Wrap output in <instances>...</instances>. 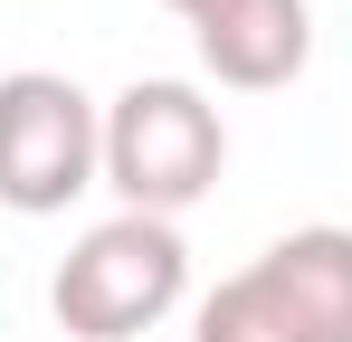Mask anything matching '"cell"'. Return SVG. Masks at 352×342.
<instances>
[{"instance_id":"obj_4","label":"cell","mask_w":352,"mask_h":342,"mask_svg":"<svg viewBox=\"0 0 352 342\" xmlns=\"http://www.w3.org/2000/svg\"><path fill=\"white\" fill-rule=\"evenodd\" d=\"M96 181H105V105L58 67L0 76V209L58 219Z\"/></svg>"},{"instance_id":"obj_6","label":"cell","mask_w":352,"mask_h":342,"mask_svg":"<svg viewBox=\"0 0 352 342\" xmlns=\"http://www.w3.org/2000/svg\"><path fill=\"white\" fill-rule=\"evenodd\" d=\"M181 19H190V29H200V19H219V10H229V0H172Z\"/></svg>"},{"instance_id":"obj_3","label":"cell","mask_w":352,"mask_h":342,"mask_svg":"<svg viewBox=\"0 0 352 342\" xmlns=\"http://www.w3.org/2000/svg\"><path fill=\"white\" fill-rule=\"evenodd\" d=\"M229 162V124L200 86L181 76H133L105 105V190L143 219H181L190 200H210V181Z\"/></svg>"},{"instance_id":"obj_5","label":"cell","mask_w":352,"mask_h":342,"mask_svg":"<svg viewBox=\"0 0 352 342\" xmlns=\"http://www.w3.org/2000/svg\"><path fill=\"white\" fill-rule=\"evenodd\" d=\"M200 38V67L238 86V95H267V86H295L305 57H314V10L305 0H229L219 19L190 29Z\"/></svg>"},{"instance_id":"obj_1","label":"cell","mask_w":352,"mask_h":342,"mask_svg":"<svg viewBox=\"0 0 352 342\" xmlns=\"http://www.w3.org/2000/svg\"><path fill=\"white\" fill-rule=\"evenodd\" d=\"M181 295H190V247H181V228L143 219V209H115V219H96L58 257L48 314H58V333H76V342H143Z\"/></svg>"},{"instance_id":"obj_2","label":"cell","mask_w":352,"mask_h":342,"mask_svg":"<svg viewBox=\"0 0 352 342\" xmlns=\"http://www.w3.org/2000/svg\"><path fill=\"white\" fill-rule=\"evenodd\" d=\"M190 342H352V228H286L219 295H200Z\"/></svg>"}]
</instances>
